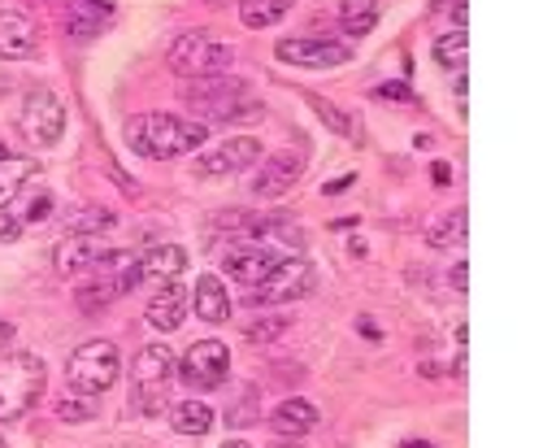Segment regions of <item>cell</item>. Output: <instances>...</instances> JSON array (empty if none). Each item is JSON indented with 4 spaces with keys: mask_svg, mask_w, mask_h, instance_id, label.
<instances>
[{
    "mask_svg": "<svg viewBox=\"0 0 556 448\" xmlns=\"http://www.w3.org/2000/svg\"><path fill=\"white\" fill-rule=\"evenodd\" d=\"M9 344H13V326H9V322H4V318H0V352H4V348H9Z\"/></svg>",
    "mask_w": 556,
    "mask_h": 448,
    "instance_id": "8d00e7d4",
    "label": "cell"
},
{
    "mask_svg": "<svg viewBox=\"0 0 556 448\" xmlns=\"http://www.w3.org/2000/svg\"><path fill=\"white\" fill-rule=\"evenodd\" d=\"M165 61L182 78H213V74H226L230 70L235 52H230V43H222V39H213L204 30H187V35H178L169 43Z\"/></svg>",
    "mask_w": 556,
    "mask_h": 448,
    "instance_id": "8992f818",
    "label": "cell"
},
{
    "mask_svg": "<svg viewBox=\"0 0 556 448\" xmlns=\"http://www.w3.org/2000/svg\"><path fill=\"white\" fill-rule=\"evenodd\" d=\"M17 130L30 148H48L61 139L65 130V104L52 87H30L22 96V109H17Z\"/></svg>",
    "mask_w": 556,
    "mask_h": 448,
    "instance_id": "52a82bcc",
    "label": "cell"
},
{
    "mask_svg": "<svg viewBox=\"0 0 556 448\" xmlns=\"http://www.w3.org/2000/svg\"><path fill=\"white\" fill-rule=\"evenodd\" d=\"M317 422H321L317 405H308L300 396H291V400H282V405L269 409V431L274 435H308Z\"/></svg>",
    "mask_w": 556,
    "mask_h": 448,
    "instance_id": "44dd1931",
    "label": "cell"
},
{
    "mask_svg": "<svg viewBox=\"0 0 556 448\" xmlns=\"http://www.w3.org/2000/svg\"><path fill=\"white\" fill-rule=\"evenodd\" d=\"M404 448H430L426 439H404Z\"/></svg>",
    "mask_w": 556,
    "mask_h": 448,
    "instance_id": "f35d334b",
    "label": "cell"
},
{
    "mask_svg": "<svg viewBox=\"0 0 556 448\" xmlns=\"http://www.w3.org/2000/svg\"><path fill=\"white\" fill-rule=\"evenodd\" d=\"M308 104H313V113H317V117H321V122H326L334 135H352V117H348L343 109H334L326 96H313Z\"/></svg>",
    "mask_w": 556,
    "mask_h": 448,
    "instance_id": "f546056e",
    "label": "cell"
},
{
    "mask_svg": "<svg viewBox=\"0 0 556 448\" xmlns=\"http://www.w3.org/2000/svg\"><path fill=\"white\" fill-rule=\"evenodd\" d=\"M139 283H143V278H139V252L109 248V252L87 270V278L78 283L74 300H78V309L91 318V313L109 309L117 296H126V291H130V287H139Z\"/></svg>",
    "mask_w": 556,
    "mask_h": 448,
    "instance_id": "7a4b0ae2",
    "label": "cell"
},
{
    "mask_svg": "<svg viewBox=\"0 0 556 448\" xmlns=\"http://www.w3.org/2000/svg\"><path fill=\"white\" fill-rule=\"evenodd\" d=\"M252 413H256V405H252V396H248V400H239V405H235V409L226 413V422H230V426L239 431V426H252V422H256Z\"/></svg>",
    "mask_w": 556,
    "mask_h": 448,
    "instance_id": "836d02e7",
    "label": "cell"
},
{
    "mask_svg": "<svg viewBox=\"0 0 556 448\" xmlns=\"http://www.w3.org/2000/svg\"><path fill=\"white\" fill-rule=\"evenodd\" d=\"M0 448H9V444H4V439H0Z\"/></svg>",
    "mask_w": 556,
    "mask_h": 448,
    "instance_id": "b9f144b4",
    "label": "cell"
},
{
    "mask_svg": "<svg viewBox=\"0 0 556 448\" xmlns=\"http://www.w3.org/2000/svg\"><path fill=\"white\" fill-rule=\"evenodd\" d=\"M191 300H195V318H200V322H208V326H222V322L230 318V296H226V287H222V278H217V274L195 278Z\"/></svg>",
    "mask_w": 556,
    "mask_h": 448,
    "instance_id": "7402d4cb",
    "label": "cell"
},
{
    "mask_svg": "<svg viewBox=\"0 0 556 448\" xmlns=\"http://www.w3.org/2000/svg\"><path fill=\"white\" fill-rule=\"evenodd\" d=\"M213 422H217V413L204 400H178V405H169V426L178 435H208Z\"/></svg>",
    "mask_w": 556,
    "mask_h": 448,
    "instance_id": "cb8c5ba5",
    "label": "cell"
},
{
    "mask_svg": "<svg viewBox=\"0 0 556 448\" xmlns=\"http://www.w3.org/2000/svg\"><path fill=\"white\" fill-rule=\"evenodd\" d=\"M182 318H187V291H182V283L174 278V283H165V287L148 300V326H152V331H178Z\"/></svg>",
    "mask_w": 556,
    "mask_h": 448,
    "instance_id": "ffe728a7",
    "label": "cell"
},
{
    "mask_svg": "<svg viewBox=\"0 0 556 448\" xmlns=\"http://www.w3.org/2000/svg\"><path fill=\"white\" fill-rule=\"evenodd\" d=\"M447 278H452V287H456V291H465V261H456Z\"/></svg>",
    "mask_w": 556,
    "mask_h": 448,
    "instance_id": "d590c367",
    "label": "cell"
},
{
    "mask_svg": "<svg viewBox=\"0 0 556 448\" xmlns=\"http://www.w3.org/2000/svg\"><path fill=\"white\" fill-rule=\"evenodd\" d=\"M235 244H252V248H265V252H278V248L295 252L304 244V231L287 213H248V222L239 226Z\"/></svg>",
    "mask_w": 556,
    "mask_h": 448,
    "instance_id": "30bf717a",
    "label": "cell"
},
{
    "mask_svg": "<svg viewBox=\"0 0 556 448\" xmlns=\"http://www.w3.org/2000/svg\"><path fill=\"white\" fill-rule=\"evenodd\" d=\"M187 104L200 117H208V122H243V117H261L265 113L256 100H248V83L243 78H230V74L200 78L187 91Z\"/></svg>",
    "mask_w": 556,
    "mask_h": 448,
    "instance_id": "277c9868",
    "label": "cell"
},
{
    "mask_svg": "<svg viewBox=\"0 0 556 448\" xmlns=\"http://www.w3.org/2000/svg\"><path fill=\"white\" fill-rule=\"evenodd\" d=\"M48 383V365L35 352H4L0 357V422L26 418Z\"/></svg>",
    "mask_w": 556,
    "mask_h": 448,
    "instance_id": "3957f363",
    "label": "cell"
},
{
    "mask_svg": "<svg viewBox=\"0 0 556 448\" xmlns=\"http://www.w3.org/2000/svg\"><path fill=\"white\" fill-rule=\"evenodd\" d=\"M187 270V252L178 244H156L139 257V278H161V283H174L178 274Z\"/></svg>",
    "mask_w": 556,
    "mask_h": 448,
    "instance_id": "603a6c76",
    "label": "cell"
},
{
    "mask_svg": "<svg viewBox=\"0 0 556 448\" xmlns=\"http://www.w3.org/2000/svg\"><path fill=\"white\" fill-rule=\"evenodd\" d=\"M300 174H304V157H300V152H278V157H269V161L256 170L252 191H256V196H282V191L295 187Z\"/></svg>",
    "mask_w": 556,
    "mask_h": 448,
    "instance_id": "e0dca14e",
    "label": "cell"
},
{
    "mask_svg": "<svg viewBox=\"0 0 556 448\" xmlns=\"http://www.w3.org/2000/svg\"><path fill=\"white\" fill-rule=\"evenodd\" d=\"M204 139H208L204 122H187V117H174V113H135V117H126V144L139 157H152V161L187 157Z\"/></svg>",
    "mask_w": 556,
    "mask_h": 448,
    "instance_id": "6da1fadb",
    "label": "cell"
},
{
    "mask_svg": "<svg viewBox=\"0 0 556 448\" xmlns=\"http://www.w3.org/2000/svg\"><path fill=\"white\" fill-rule=\"evenodd\" d=\"M117 370H122L117 344H109V339H87V344L74 348V357L65 361L70 396H83V400L104 396V391L117 383Z\"/></svg>",
    "mask_w": 556,
    "mask_h": 448,
    "instance_id": "5b68a950",
    "label": "cell"
},
{
    "mask_svg": "<svg viewBox=\"0 0 556 448\" xmlns=\"http://www.w3.org/2000/svg\"><path fill=\"white\" fill-rule=\"evenodd\" d=\"M378 22V0H339V26L343 35H369Z\"/></svg>",
    "mask_w": 556,
    "mask_h": 448,
    "instance_id": "4316f807",
    "label": "cell"
},
{
    "mask_svg": "<svg viewBox=\"0 0 556 448\" xmlns=\"http://www.w3.org/2000/svg\"><path fill=\"white\" fill-rule=\"evenodd\" d=\"M452 244H465V209H456L439 226H430V248H452Z\"/></svg>",
    "mask_w": 556,
    "mask_h": 448,
    "instance_id": "f1b7e54d",
    "label": "cell"
},
{
    "mask_svg": "<svg viewBox=\"0 0 556 448\" xmlns=\"http://www.w3.org/2000/svg\"><path fill=\"white\" fill-rule=\"evenodd\" d=\"M282 257L278 252H265V248H252V244H239L235 252H226V274L239 283V287H256Z\"/></svg>",
    "mask_w": 556,
    "mask_h": 448,
    "instance_id": "ac0fdd59",
    "label": "cell"
},
{
    "mask_svg": "<svg viewBox=\"0 0 556 448\" xmlns=\"http://www.w3.org/2000/svg\"><path fill=\"white\" fill-rule=\"evenodd\" d=\"M113 0H70V9H65V30L74 35V39H96L109 22H113Z\"/></svg>",
    "mask_w": 556,
    "mask_h": 448,
    "instance_id": "d6986e66",
    "label": "cell"
},
{
    "mask_svg": "<svg viewBox=\"0 0 556 448\" xmlns=\"http://www.w3.org/2000/svg\"><path fill=\"white\" fill-rule=\"evenodd\" d=\"M261 157V139L252 135H235V139H222L217 148H208L200 161H195V174L200 178H226V174H243L252 170Z\"/></svg>",
    "mask_w": 556,
    "mask_h": 448,
    "instance_id": "5bb4252c",
    "label": "cell"
},
{
    "mask_svg": "<svg viewBox=\"0 0 556 448\" xmlns=\"http://www.w3.org/2000/svg\"><path fill=\"white\" fill-rule=\"evenodd\" d=\"M222 448H248V444H243V439H226Z\"/></svg>",
    "mask_w": 556,
    "mask_h": 448,
    "instance_id": "ab89813d",
    "label": "cell"
},
{
    "mask_svg": "<svg viewBox=\"0 0 556 448\" xmlns=\"http://www.w3.org/2000/svg\"><path fill=\"white\" fill-rule=\"evenodd\" d=\"M113 226H117V213H113V209L87 204V209L70 213V222H65V235H100V239H104V231H113Z\"/></svg>",
    "mask_w": 556,
    "mask_h": 448,
    "instance_id": "484cf974",
    "label": "cell"
},
{
    "mask_svg": "<svg viewBox=\"0 0 556 448\" xmlns=\"http://www.w3.org/2000/svg\"><path fill=\"white\" fill-rule=\"evenodd\" d=\"M226 374H230V348L222 339H195L178 361V378L191 391H213L226 383Z\"/></svg>",
    "mask_w": 556,
    "mask_h": 448,
    "instance_id": "9c48e42d",
    "label": "cell"
},
{
    "mask_svg": "<svg viewBox=\"0 0 556 448\" xmlns=\"http://www.w3.org/2000/svg\"><path fill=\"white\" fill-rule=\"evenodd\" d=\"M56 418H61V422H87V418H96V409H91V400H83V396H65V400L56 405Z\"/></svg>",
    "mask_w": 556,
    "mask_h": 448,
    "instance_id": "1f68e13d",
    "label": "cell"
},
{
    "mask_svg": "<svg viewBox=\"0 0 556 448\" xmlns=\"http://www.w3.org/2000/svg\"><path fill=\"white\" fill-rule=\"evenodd\" d=\"M465 48H469L465 26H456V30H447V35L434 39V61H439L443 70H465Z\"/></svg>",
    "mask_w": 556,
    "mask_h": 448,
    "instance_id": "83f0119b",
    "label": "cell"
},
{
    "mask_svg": "<svg viewBox=\"0 0 556 448\" xmlns=\"http://www.w3.org/2000/svg\"><path fill=\"white\" fill-rule=\"evenodd\" d=\"M343 187H352V174H348V178H334V183H326V191H330V196H334V191H343Z\"/></svg>",
    "mask_w": 556,
    "mask_h": 448,
    "instance_id": "74e56055",
    "label": "cell"
},
{
    "mask_svg": "<svg viewBox=\"0 0 556 448\" xmlns=\"http://www.w3.org/2000/svg\"><path fill=\"white\" fill-rule=\"evenodd\" d=\"M109 248H104V239L100 235H65L61 244H56V252H52V265H56V274H87L100 257H104Z\"/></svg>",
    "mask_w": 556,
    "mask_h": 448,
    "instance_id": "2e32d148",
    "label": "cell"
},
{
    "mask_svg": "<svg viewBox=\"0 0 556 448\" xmlns=\"http://www.w3.org/2000/svg\"><path fill=\"white\" fill-rule=\"evenodd\" d=\"M313 287H317V270H313L304 257H282V261L248 291V300H252V304H287V300L308 296Z\"/></svg>",
    "mask_w": 556,
    "mask_h": 448,
    "instance_id": "ba28073f",
    "label": "cell"
},
{
    "mask_svg": "<svg viewBox=\"0 0 556 448\" xmlns=\"http://www.w3.org/2000/svg\"><path fill=\"white\" fill-rule=\"evenodd\" d=\"M52 217V191L48 187H22L0 204V244H13L30 222Z\"/></svg>",
    "mask_w": 556,
    "mask_h": 448,
    "instance_id": "4fadbf2b",
    "label": "cell"
},
{
    "mask_svg": "<svg viewBox=\"0 0 556 448\" xmlns=\"http://www.w3.org/2000/svg\"><path fill=\"white\" fill-rule=\"evenodd\" d=\"M295 0H239V22L248 30H265V26H278L287 13H291Z\"/></svg>",
    "mask_w": 556,
    "mask_h": 448,
    "instance_id": "d4e9b609",
    "label": "cell"
},
{
    "mask_svg": "<svg viewBox=\"0 0 556 448\" xmlns=\"http://www.w3.org/2000/svg\"><path fill=\"white\" fill-rule=\"evenodd\" d=\"M430 174H434V183H439V187H447V183H452V165H443V161H434V170H430Z\"/></svg>",
    "mask_w": 556,
    "mask_h": 448,
    "instance_id": "e575fe53",
    "label": "cell"
},
{
    "mask_svg": "<svg viewBox=\"0 0 556 448\" xmlns=\"http://www.w3.org/2000/svg\"><path fill=\"white\" fill-rule=\"evenodd\" d=\"M352 57L348 43L339 39H313V35H291V39H278V61L287 65H300V70H334Z\"/></svg>",
    "mask_w": 556,
    "mask_h": 448,
    "instance_id": "8fae6325",
    "label": "cell"
},
{
    "mask_svg": "<svg viewBox=\"0 0 556 448\" xmlns=\"http://www.w3.org/2000/svg\"><path fill=\"white\" fill-rule=\"evenodd\" d=\"M282 331H287V318H278V313H274V318H265V322L243 326V339H248V344H265V339H278Z\"/></svg>",
    "mask_w": 556,
    "mask_h": 448,
    "instance_id": "4dcf8cb0",
    "label": "cell"
},
{
    "mask_svg": "<svg viewBox=\"0 0 556 448\" xmlns=\"http://www.w3.org/2000/svg\"><path fill=\"white\" fill-rule=\"evenodd\" d=\"M0 161H9V148H4V144H0Z\"/></svg>",
    "mask_w": 556,
    "mask_h": 448,
    "instance_id": "60d3db41",
    "label": "cell"
},
{
    "mask_svg": "<svg viewBox=\"0 0 556 448\" xmlns=\"http://www.w3.org/2000/svg\"><path fill=\"white\" fill-rule=\"evenodd\" d=\"M374 96H378V100H400V104H408V100H413V87H408V83H378Z\"/></svg>",
    "mask_w": 556,
    "mask_h": 448,
    "instance_id": "d6a6232c",
    "label": "cell"
},
{
    "mask_svg": "<svg viewBox=\"0 0 556 448\" xmlns=\"http://www.w3.org/2000/svg\"><path fill=\"white\" fill-rule=\"evenodd\" d=\"M39 48V30L26 13L0 9V61H26Z\"/></svg>",
    "mask_w": 556,
    "mask_h": 448,
    "instance_id": "9a60e30c",
    "label": "cell"
},
{
    "mask_svg": "<svg viewBox=\"0 0 556 448\" xmlns=\"http://www.w3.org/2000/svg\"><path fill=\"white\" fill-rule=\"evenodd\" d=\"M130 374H135V396H143V409L156 413L161 409V387L174 378V352L165 344H148V348H139Z\"/></svg>",
    "mask_w": 556,
    "mask_h": 448,
    "instance_id": "7c38bea8",
    "label": "cell"
}]
</instances>
